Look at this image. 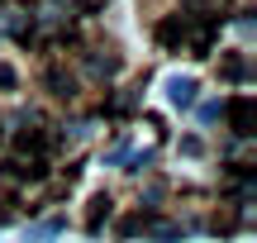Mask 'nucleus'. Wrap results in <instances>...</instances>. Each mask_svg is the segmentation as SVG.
I'll use <instances>...</instances> for the list:
<instances>
[{
	"mask_svg": "<svg viewBox=\"0 0 257 243\" xmlns=\"http://www.w3.org/2000/svg\"><path fill=\"white\" fill-rule=\"evenodd\" d=\"M224 114H229V129L238 134V139H252L257 134V100L252 95H233V100L224 105Z\"/></svg>",
	"mask_w": 257,
	"mask_h": 243,
	"instance_id": "f257e3e1",
	"label": "nucleus"
},
{
	"mask_svg": "<svg viewBox=\"0 0 257 243\" xmlns=\"http://www.w3.org/2000/svg\"><path fill=\"white\" fill-rule=\"evenodd\" d=\"M167 100H172L176 110H191L195 105V81L191 76H172V81H167Z\"/></svg>",
	"mask_w": 257,
	"mask_h": 243,
	"instance_id": "f03ea898",
	"label": "nucleus"
},
{
	"mask_svg": "<svg viewBox=\"0 0 257 243\" xmlns=\"http://www.w3.org/2000/svg\"><path fill=\"white\" fill-rule=\"evenodd\" d=\"M5 177H15V181H43L48 167H43V158H34V162H5Z\"/></svg>",
	"mask_w": 257,
	"mask_h": 243,
	"instance_id": "7ed1b4c3",
	"label": "nucleus"
},
{
	"mask_svg": "<svg viewBox=\"0 0 257 243\" xmlns=\"http://www.w3.org/2000/svg\"><path fill=\"white\" fill-rule=\"evenodd\" d=\"M15 148L43 158V153H48V134H43V129H19V134H15Z\"/></svg>",
	"mask_w": 257,
	"mask_h": 243,
	"instance_id": "20e7f679",
	"label": "nucleus"
},
{
	"mask_svg": "<svg viewBox=\"0 0 257 243\" xmlns=\"http://www.w3.org/2000/svg\"><path fill=\"white\" fill-rule=\"evenodd\" d=\"M43 81H48V91H53L57 100H72V95H76V81L62 72V67H48V76H43Z\"/></svg>",
	"mask_w": 257,
	"mask_h": 243,
	"instance_id": "39448f33",
	"label": "nucleus"
},
{
	"mask_svg": "<svg viewBox=\"0 0 257 243\" xmlns=\"http://www.w3.org/2000/svg\"><path fill=\"white\" fill-rule=\"evenodd\" d=\"M186 34H191V29H186V19H181V15H172V19H162V24H157V38H162L167 48L186 43Z\"/></svg>",
	"mask_w": 257,
	"mask_h": 243,
	"instance_id": "423d86ee",
	"label": "nucleus"
},
{
	"mask_svg": "<svg viewBox=\"0 0 257 243\" xmlns=\"http://www.w3.org/2000/svg\"><path fill=\"white\" fill-rule=\"evenodd\" d=\"M110 205H114L110 196H95V200H91V219H86V229H91V234H100V224L110 219Z\"/></svg>",
	"mask_w": 257,
	"mask_h": 243,
	"instance_id": "0eeeda50",
	"label": "nucleus"
},
{
	"mask_svg": "<svg viewBox=\"0 0 257 243\" xmlns=\"http://www.w3.org/2000/svg\"><path fill=\"white\" fill-rule=\"evenodd\" d=\"M86 67H91V76H114V72H119V57H100V53H91V57H86Z\"/></svg>",
	"mask_w": 257,
	"mask_h": 243,
	"instance_id": "6e6552de",
	"label": "nucleus"
},
{
	"mask_svg": "<svg viewBox=\"0 0 257 243\" xmlns=\"http://www.w3.org/2000/svg\"><path fill=\"white\" fill-rule=\"evenodd\" d=\"M219 72L229 76V81H243V76H248V62H243L238 53H229V57H224V62H219Z\"/></svg>",
	"mask_w": 257,
	"mask_h": 243,
	"instance_id": "1a4fd4ad",
	"label": "nucleus"
},
{
	"mask_svg": "<svg viewBox=\"0 0 257 243\" xmlns=\"http://www.w3.org/2000/svg\"><path fill=\"white\" fill-rule=\"evenodd\" d=\"M148 234H153V243H181V229L176 224H143Z\"/></svg>",
	"mask_w": 257,
	"mask_h": 243,
	"instance_id": "9d476101",
	"label": "nucleus"
},
{
	"mask_svg": "<svg viewBox=\"0 0 257 243\" xmlns=\"http://www.w3.org/2000/svg\"><path fill=\"white\" fill-rule=\"evenodd\" d=\"M53 234H62V219H48V224L29 229V234H24V243H43V238H53Z\"/></svg>",
	"mask_w": 257,
	"mask_h": 243,
	"instance_id": "9b49d317",
	"label": "nucleus"
},
{
	"mask_svg": "<svg viewBox=\"0 0 257 243\" xmlns=\"http://www.w3.org/2000/svg\"><path fill=\"white\" fill-rule=\"evenodd\" d=\"M15 81H19V76H15V67H10V62H0V91H15Z\"/></svg>",
	"mask_w": 257,
	"mask_h": 243,
	"instance_id": "f8f14e48",
	"label": "nucleus"
},
{
	"mask_svg": "<svg viewBox=\"0 0 257 243\" xmlns=\"http://www.w3.org/2000/svg\"><path fill=\"white\" fill-rule=\"evenodd\" d=\"M219 114H224V105H205V110H200V119H205V124H214Z\"/></svg>",
	"mask_w": 257,
	"mask_h": 243,
	"instance_id": "ddd939ff",
	"label": "nucleus"
},
{
	"mask_svg": "<svg viewBox=\"0 0 257 243\" xmlns=\"http://www.w3.org/2000/svg\"><path fill=\"white\" fill-rule=\"evenodd\" d=\"M76 5H81V15H95V10H100V5H110V0H76Z\"/></svg>",
	"mask_w": 257,
	"mask_h": 243,
	"instance_id": "4468645a",
	"label": "nucleus"
}]
</instances>
